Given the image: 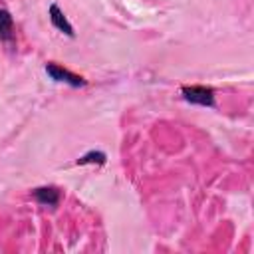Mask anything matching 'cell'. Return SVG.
Instances as JSON below:
<instances>
[{
	"instance_id": "6da1fadb",
	"label": "cell",
	"mask_w": 254,
	"mask_h": 254,
	"mask_svg": "<svg viewBox=\"0 0 254 254\" xmlns=\"http://www.w3.org/2000/svg\"><path fill=\"white\" fill-rule=\"evenodd\" d=\"M183 95L187 101L190 103H198V105H212L214 103V93L210 87L204 85H192V87H183Z\"/></svg>"
},
{
	"instance_id": "7a4b0ae2",
	"label": "cell",
	"mask_w": 254,
	"mask_h": 254,
	"mask_svg": "<svg viewBox=\"0 0 254 254\" xmlns=\"http://www.w3.org/2000/svg\"><path fill=\"white\" fill-rule=\"evenodd\" d=\"M46 71H48L54 79H58V81H65V83H69V85H73V87H79V85L85 83L79 75H75V73H71V71H67V69L56 65V64H48V65H46Z\"/></svg>"
},
{
	"instance_id": "3957f363",
	"label": "cell",
	"mask_w": 254,
	"mask_h": 254,
	"mask_svg": "<svg viewBox=\"0 0 254 254\" xmlns=\"http://www.w3.org/2000/svg\"><path fill=\"white\" fill-rule=\"evenodd\" d=\"M50 20H52V24H54L60 32H64V34H67V36H73V28H71V24L67 22V18L64 16V12H62L56 4L50 6Z\"/></svg>"
},
{
	"instance_id": "277c9868",
	"label": "cell",
	"mask_w": 254,
	"mask_h": 254,
	"mask_svg": "<svg viewBox=\"0 0 254 254\" xmlns=\"http://www.w3.org/2000/svg\"><path fill=\"white\" fill-rule=\"evenodd\" d=\"M34 196L38 202L42 204H48V206H56L58 200H60V190L56 187H42V189H36L34 190Z\"/></svg>"
},
{
	"instance_id": "5b68a950",
	"label": "cell",
	"mask_w": 254,
	"mask_h": 254,
	"mask_svg": "<svg viewBox=\"0 0 254 254\" xmlns=\"http://www.w3.org/2000/svg\"><path fill=\"white\" fill-rule=\"evenodd\" d=\"M12 28H14V24H12L10 12L0 10V40H4V42L12 40Z\"/></svg>"
},
{
	"instance_id": "8992f818",
	"label": "cell",
	"mask_w": 254,
	"mask_h": 254,
	"mask_svg": "<svg viewBox=\"0 0 254 254\" xmlns=\"http://www.w3.org/2000/svg\"><path fill=\"white\" fill-rule=\"evenodd\" d=\"M93 161H97V163H103L105 161V155L103 153H89V155H85V157H81L77 163H93Z\"/></svg>"
}]
</instances>
